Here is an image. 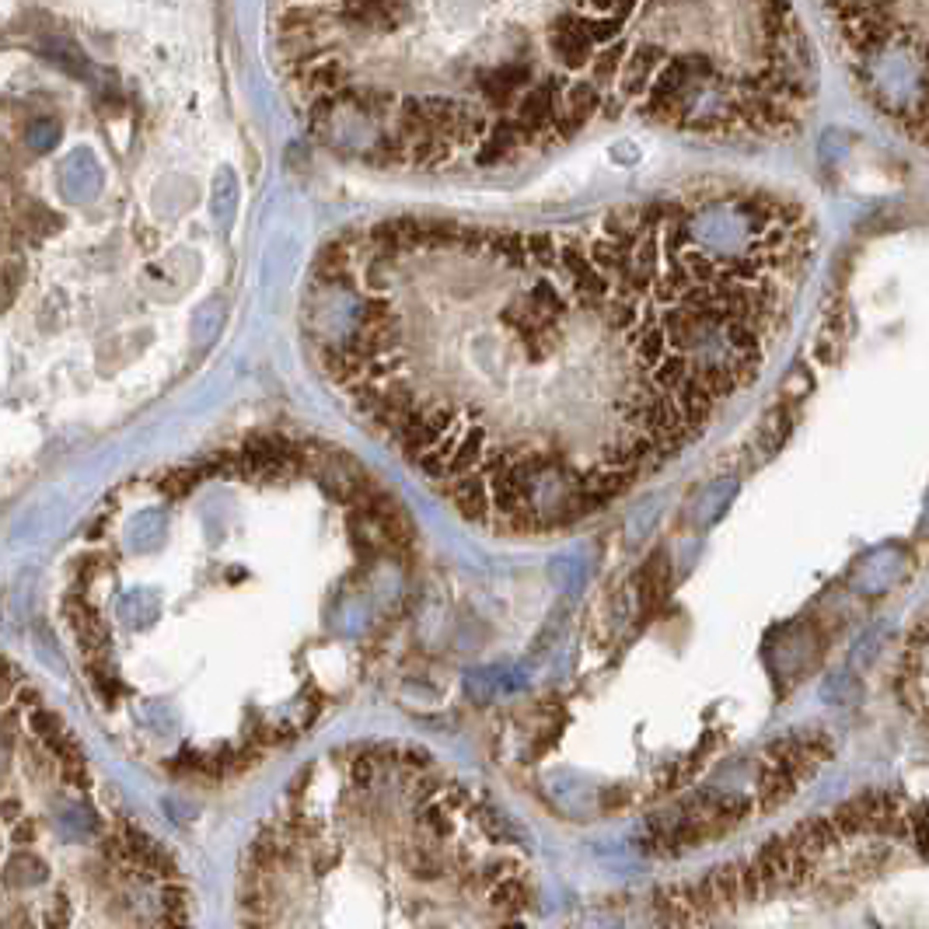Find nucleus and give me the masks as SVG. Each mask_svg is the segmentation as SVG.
Masks as SVG:
<instances>
[{"instance_id":"7ed1b4c3","label":"nucleus","mask_w":929,"mask_h":929,"mask_svg":"<svg viewBox=\"0 0 929 929\" xmlns=\"http://www.w3.org/2000/svg\"><path fill=\"white\" fill-rule=\"evenodd\" d=\"M112 797L74 730L0 657V929H151L189 916L172 856Z\"/></svg>"},{"instance_id":"f03ea898","label":"nucleus","mask_w":929,"mask_h":929,"mask_svg":"<svg viewBox=\"0 0 929 929\" xmlns=\"http://www.w3.org/2000/svg\"><path fill=\"white\" fill-rule=\"evenodd\" d=\"M423 49V98L371 158L444 168L468 158L496 168L549 154L605 119L587 74L580 0H332L280 14L283 63L343 60L357 42ZM413 46V49H416Z\"/></svg>"},{"instance_id":"39448f33","label":"nucleus","mask_w":929,"mask_h":929,"mask_svg":"<svg viewBox=\"0 0 929 929\" xmlns=\"http://www.w3.org/2000/svg\"><path fill=\"white\" fill-rule=\"evenodd\" d=\"M245 929H388L399 870L329 832H259L248 846Z\"/></svg>"},{"instance_id":"20e7f679","label":"nucleus","mask_w":929,"mask_h":929,"mask_svg":"<svg viewBox=\"0 0 929 929\" xmlns=\"http://www.w3.org/2000/svg\"><path fill=\"white\" fill-rule=\"evenodd\" d=\"M580 18L605 119L762 147L797 137L818 98L793 0H580Z\"/></svg>"},{"instance_id":"6e6552de","label":"nucleus","mask_w":929,"mask_h":929,"mask_svg":"<svg viewBox=\"0 0 929 929\" xmlns=\"http://www.w3.org/2000/svg\"><path fill=\"white\" fill-rule=\"evenodd\" d=\"M221 182H224V189L217 186L214 214H217V221H224V224H228V217H231V210H234V179H231V172H224V175H221Z\"/></svg>"},{"instance_id":"423d86ee","label":"nucleus","mask_w":929,"mask_h":929,"mask_svg":"<svg viewBox=\"0 0 929 929\" xmlns=\"http://www.w3.org/2000/svg\"><path fill=\"white\" fill-rule=\"evenodd\" d=\"M60 189L70 203H88L98 196V189H102V168L95 165V158L88 151H77L67 158V165L60 172Z\"/></svg>"},{"instance_id":"0eeeda50","label":"nucleus","mask_w":929,"mask_h":929,"mask_svg":"<svg viewBox=\"0 0 929 929\" xmlns=\"http://www.w3.org/2000/svg\"><path fill=\"white\" fill-rule=\"evenodd\" d=\"M56 140H60V126L53 123V119H35V123H28L25 130V144L32 147L35 154H46L56 147Z\"/></svg>"},{"instance_id":"f257e3e1","label":"nucleus","mask_w":929,"mask_h":929,"mask_svg":"<svg viewBox=\"0 0 929 929\" xmlns=\"http://www.w3.org/2000/svg\"><path fill=\"white\" fill-rule=\"evenodd\" d=\"M818 259L800 200L696 182L542 228L388 221L332 245L322 346L357 416L465 517L552 531L699 441L779 350Z\"/></svg>"}]
</instances>
